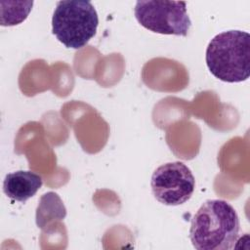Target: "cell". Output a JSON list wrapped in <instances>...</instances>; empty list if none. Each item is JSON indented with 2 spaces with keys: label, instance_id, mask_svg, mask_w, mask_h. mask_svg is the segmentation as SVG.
Instances as JSON below:
<instances>
[{
  "label": "cell",
  "instance_id": "obj_1",
  "mask_svg": "<svg viewBox=\"0 0 250 250\" xmlns=\"http://www.w3.org/2000/svg\"><path fill=\"white\" fill-rule=\"evenodd\" d=\"M240 223L226 200L205 201L191 219L189 238L197 250H229L238 239Z\"/></svg>",
  "mask_w": 250,
  "mask_h": 250
},
{
  "label": "cell",
  "instance_id": "obj_2",
  "mask_svg": "<svg viewBox=\"0 0 250 250\" xmlns=\"http://www.w3.org/2000/svg\"><path fill=\"white\" fill-rule=\"evenodd\" d=\"M206 64L219 80L228 83L245 81L250 75V35L246 31L228 30L214 36L206 49Z\"/></svg>",
  "mask_w": 250,
  "mask_h": 250
},
{
  "label": "cell",
  "instance_id": "obj_3",
  "mask_svg": "<svg viewBox=\"0 0 250 250\" xmlns=\"http://www.w3.org/2000/svg\"><path fill=\"white\" fill-rule=\"evenodd\" d=\"M99 18L89 1H59L52 17V32L66 48L81 49L96 35Z\"/></svg>",
  "mask_w": 250,
  "mask_h": 250
},
{
  "label": "cell",
  "instance_id": "obj_4",
  "mask_svg": "<svg viewBox=\"0 0 250 250\" xmlns=\"http://www.w3.org/2000/svg\"><path fill=\"white\" fill-rule=\"evenodd\" d=\"M134 14L143 27L154 33L187 36L191 26L184 1H137Z\"/></svg>",
  "mask_w": 250,
  "mask_h": 250
},
{
  "label": "cell",
  "instance_id": "obj_5",
  "mask_svg": "<svg viewBox=\"0 0 250 250\" xmlns=\"http://www.w3.org/2000/svg\"><path fill=\"white\" fill-rule=\"evenodd\" d=\"M153 196L168 206L187 202L195 188V179L190 169L181 161L168 162L157 167L150 181Z\"/></svg>",
  "mask_w": 250,
  "mask_h": 250
},
{
  "label": "cell",
  "instance_id": "obj_6",
  "mask_svg": "<svg viewBox=\"0 0 250 250\" xmlns=\"http://www.w3.org/2000/svg\"><path fill=\"white\" fill-rule=\"evenodd\" d=\"M41 176L31 171H16L7 174L3 182V191L7 197L25 202L42 187Z\"/></svg>",
  "mask_w": 250,
  "mask_h": 250
}]
</instances>
